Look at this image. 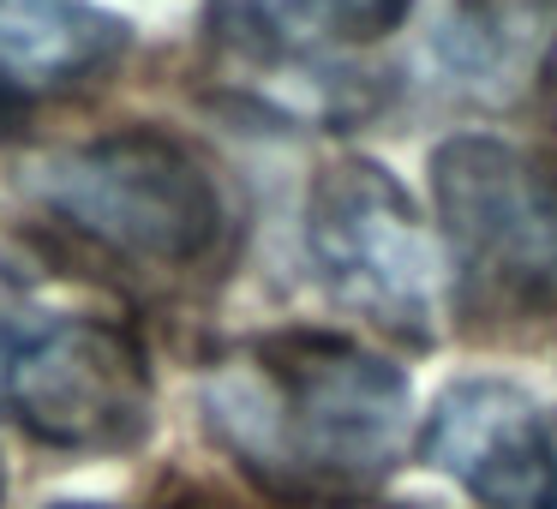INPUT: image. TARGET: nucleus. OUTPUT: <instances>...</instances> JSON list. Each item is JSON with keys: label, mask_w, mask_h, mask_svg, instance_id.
Returning <instances> with one entry per match:
<instances>
[{"label": "nucleus", "mask_w": 557, "mask_h": 509, "mask_svg": "<svg viewBox=\"0 0 557 509\" xmlns=\"http://www.w3.org/2000/svg\"><path fill=\"white\" fill-rule=\"evenodd\" d=\"M205 425L234 468L288 504H348L408 449V377L360 342L282 330L205 372Z\"/></svg>", "instance_id": "obj_1"}, {"label": "nucleus", "mask_w": 557, "mask_h": 509, "mask_svg": "<svg viewBox=\"0 0 557 509\" xmlns=\"http://www.w3.org/2000/svg\"><path fill=\"white\" fill-rule=\"evenodd\" d=\"M25 193L97 252L145 270L205 264L228 222L216 174L169 133H109L54 150L25 174Z\"/></svg>", "instance_id": "obj_2"}, {"label": "nucleus", "mask_w": 557, "mask_h": 509, "mask_svg": "<svg viewBox=\"0 0 557 509\" xmlns=\"http://www.w3.org/2000/svg\"><path fill=\"white\" fill-rule=\"evenodd\" d=\"M150 353L109 318L0 300V413L49 449L121 456L150 437Z\"/></svg>", "instance_id": "obj_3"}, {"label": "nucleus", "mask_w": 557, "mask_h": 509, "mask_svg": "<svg viewBox=\"0 0 557 509\" xmlns=\"http://www.w3.org/2000/svg\"><path fill=\"white\" fill-rule=\"evenodd\" d=\"M306 246L342 306L408 342L437 336L444 258L401 181L372 157H342L306 193Z\"/></svg>", "instance_id": "obj_4"}, {"label": "nucleus", "mask_w": 557, "mask_h": 509, "mask_svg": "<svg viewBox=\"0 0 557 509\" xmlns=\"http://www.w3.org/2000/svg\"><path fill=\"white\" fill-rule=\"evenodd\" d=\"M432 198L456 264L497 300H557V169L504 138L461 133L432 150Z\"/></svg>", "instance_id": "obj_5"}, {"label": "nucleus", "mask_w": 557, "mask_h": 509, "mask_svg": "<svg viewBox=\"0 0 557 509\" xmlns=\"http://www.w3.org/2000/svg\"><path fill=\"white\" fill-rule=\"evenodd\" d=\"M420 456L485 509H557V437L516 384H449L420 432Z\"/></svg>", "instance_id": "obj_6"}, {"label": "nucleus", "mask_w": 557, "mask_h": 509, "mask_svg": "<svg viewBox=\"0 0 557 509\" xmlns=\"http://www.w3.org/2000/svg\"><path fill=\"white\" fill-rule=\"evenodd\" d=\"M126 54V25L97 0H0V109L66 97Z\"/></svg>", "instance_id": "obj_7"}, {"label": "nucleus", "mask_w": 557, "mask_h": 509, "mask_svg": "<svg viewBox=\"0 0 557 509\" xmlns=\"http://www.w3.org/2000/svg\"><path fill=\"white\" fill-rule=\"evenodd\" d=\"M413 0H210V30L252 61H324L384 42Z\"/></svg>", "instance_id": "obj_8"}, {"label": "nucleus", "mask_w": 557, "mask_h": 509, "mask_svg": "<svg viewBox=\"0 0 557 509\" xmlns=\"http://www.w3.org/2000/svg\"><path fill=\"white\" fill-rule=\"evenodd\" d=\"M557 49V0H456L437 30V61L461 90L509 102Z\"/></svg>", "instance_id": "obj_9"}, {"label": "nucleus", "mask_w": 557, "mask_h": 509, "mask_svg": "<svg viewBox=\"0 0 557 509\" xmlns=\"http://www.w3.org/2000/svg\"><path fill=\"white\" fill-rule=\"evenodd\" d=\"M54 509H109V504H54Z\"/></svg>", "instance_id": "obj_10"}, {"label": "nucleus", "mask_w": 557, "mask_h": 509, "mask_svg": "<svg viewBox=\"0 0 557 509\" xmlns=\"http://www.w3.org/2000/svg\"><path fill=\"white\" fill-rule=\"evenodd\" d=\"M0 504H7V461H0Z\"/></svg>", "instance_id": "obj_11"}, {"label": "nucleus", "mask_w": 557, "mask_h": 509, "mask_svg": "<svg viewBox=\"0 0 557 509\" xmlns=\"http://www.w3.org/2000/svg\"><path fill=\"white\" fill-rule=\"evenodd\" d=\"M552 437H557V425H552Z\"/></svg>", "instance_id": "obj_12"}]
</instances>
